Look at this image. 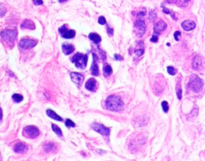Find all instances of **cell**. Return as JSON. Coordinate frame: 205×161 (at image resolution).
<instances>
[{
    "instance_id": "6da1fadb",
    "label": "cell",
    "mask_w": 205,
    "mask_h": 161,
    "mask_svg": "<svg viewBox=\"0 0 205 161\" xmlns=\"http://www.w3.org/2000/svg\"><path fill=\"white\" fill-rule=\"evenodd\" d=\"M106 108L112 111H119L123 109V102L120 97L116 96H110L107 98L105 103Z\"/></svg>"
},
{
    "instance_id": "7a4b0ae2",
    "label": "cell",
    "mask_w": 205,
    "mask_h": 161,
    "mask_svg": "<svg viewBox=\"0 0 205 161\" xmlns=\"http://www.w3.org/2000/svg\"><path fill=\"white\" fill-rule=\"evenodd\" d=\"M71 61L75 63V67L79 69H85L88 64V55L82 54V53H76L73 56Z\"/></svg>"
},
{
    "instance_id": "3957f363",
    "label": "cell",
    "mask_w": 205,
    "mask_h": 161,
    "mask_svg": "<svg viewBox=\"0 0 205 161\" xmlns=\"http://www.w3.org/2000/svg\"><path fill=\"white\" fill-rule=\"evenodd\" d=\"M188 87L194 92H200L204 87V80L196 75H192L188 83Z\"/></svg>"
},
{
    "instance_id": "277c9868",
    "label": "cell",
    "mask_w": 205,
    "mask_h": 161,
    "mask_svg": "<svg viewBox=\"0 0 205 161\" xmlns=\"http://www.w3.org/2000/svg\"><path fill=\"white\" fill-rule=\"evenodd\" d=\"M18 31L16 30H5L1 32V37L7 43H13L17 37Z\"/></svg>"
},
{
    "instance_id": "5b68a950",
    "label": "cell",
    "mask_w": 205,
    "mask_h": 161,
    "mask_svg": "<svg viewBox=\"0 0 205 161\" xmlns=\"http://www.w3.org/2000/svg\"><path fill=\"white\" fill-rule=\"evenodd\" d=\"M135 32L138 37H141L145 33L146 24L143 19H136L134 23Z\"/></svg>"
},
{
    "instance_id": "8992f818",
    "label": "cell",
    "mask_w": 205,
    "mask_h": 161,
    "mask_svg": "<svg viewBox=\"0 0 205 161\" xmlns=\"http://www.w3.org/2000/svg\"><path fill=\"white\" fill-rule=\"evenodd\" d=\"M23 136L30 139H35L39 136V131L35 126H27L23 129Z\"/></svg>"
},
{
    "instance_id": "52a82bcc",
    "label": "cell",
    "mask_w": 205,
    "mask_h": 161,
    "mask_svg": "<svg viewBox=\"0 0 205 161\" xmlns=\"http://www.w3.org/2000/svg\"><path fill=\"white\" fill-rule=\"evenodd\" d=\"M91 128L95 131L98 133L101 134L102 136H108L110 135V128H107L104 125L102 124H100V123H93L91 124Z\"/></svg>"
},
{
    "instance_id": "ba28073f",
    "label": "cell",
    "mask_w": 205,
    "mask_h": 161,
    "mask_svg": "<svg viewBox=\"0 0 205 161\" xmlns=\"http://www.w3.org/2000/svg\"><path fill=\"white\" fill-rule=\"evenodd\" d=\"M38 41L35 39H23L19 41V47L23 49H30L37 44Z\"/></svg>"
},
{
    "instance_id": "9c48e42d",
    "label": "cell",
    "mask_w": 205,
    "mask_h": 161,
    "mask_svg": "<svg viewBox=\"0 0 205 161\" xmlns=\"http://www.w3.org/2000/svg\"><path fill=\"white\" fill-rule=\"evenodd\" d=\"M60 35L64 39H73L75 36V30H68L67 26L63 25L59 29Z\"/></svg>"
},
{
    "instance_id": "30bf717a",
    "label": "cell",
    "mask_w": 205,
    "mask_h": 161,
    "mask_svg": "<svg viewBox=\"0 0 205 161\" xmlns=\"http://www.w3.org/2000/svg\"><path fill=\"white\" fill-rule=\"evenodd\" d=\"M71 79L75 85H77V87L79 88L80 86L82 85L84 80V76L82 75L81 73H78V72H71L70 74Z\"/></svg>"
},
{
    "instance_id": "8fae6325",
    "label": "cell",
    "mask_w": 205,
    "mask_h": 161,
    "mask_svg": "<svg viewBox=\"0 0 205 161\" xmlns=\"http://www.w3.org/2000/svg\"><path fill=\"white\" fill-rule=\"evenodd\" d=\"M167 28V23L164 22L163 20H160L158 21L157 23H155L154 25V27H153V32H154V35H156L158 36L159 35H160L161 33L165 30Z\"/></svg>"
},
{
    "instance_id": "7c38bea8",
    "label": "cell",
    "mask_w": 205,
    "mask_h": 161,
    "mask_svg": "<svg viewBox=\"0 0 205 161\" xmlns=\"http://www.w3.org/2000/svg\"><path fill=\"white\" fill-rule=\"evenodd\" d=\"M28 147L27 145L23 142H19L17 144H15L14 146V151L16 152V153H25L26 151H27Z\"/></svg>"
},
{
    "instance_id": "4fadbf2b",
    "label": "cell",
    "mask_w": 205,
    "mask_h": 161,
    "mask_svg": "<svg viewBox=\"0 0 205 161\" xmlns=\"http://www.w3.org/2000/svg\"><path fill=\"white\" fill-rule=\"evenodd\" d=\"M192 68L195 70H200L203 68L202 59L200 56H195L192 60Z\"/></svg>"
},
{
    "instance_id": "5bb4252c",
    "label": "cell",
    "mask_w": 205,
    "mask_h": 161,
    "mask_svg": "<svg viewBox=\"0 0 205 161\" xmlns=\"http://www.w3.org/2000/svg\"><path fill=\"white\" fill-rule=\"evenodd\" d=\"M93 63L92 65H91V73L92 74L93 76H98L100 75V71H99V67H98V63L97 62H95V59H96V56L95 54L93 53Z\"/></svg>"
},
{
    "instance_id": "9a60e30c",
    "label": "cell",
    "mask_w": 205,
    "mask_h": 161,
    "mask_svg": "<svg viewBox=\"0 0 205 161\" xmlns=\"http://www.w3.org/2000/svg\"><path fill=\"white\" fill-rule=\"evenodd\" d=\"M181 27L186 31H189V30H193L195 27V23L193 21L186 20L183 22L182 24H181Z\"/></svg>"
},
{
    "instance_id": "2e32d148",
    "label": "cell",
    "mask_w": 205,
    "mask_h": 161,
    "mask_svg": "<svg viewBox=\"0 0 205 161\" xmlns=\"http://www.w3.org/2000/svg\"><path fill=\"white\" fill-rule=\"evenodd\" d=\"M96 84L97 82L94 78L89 79L85 84V88L91 91H95L96 90Z\"/></svg>"
},
{
    "instance_id": "e0dca14e",
    "label": "cell",
    "mask_w": 205,
    "mask_h": 161,
    "mask_svg": "<svg viewBox=\"0 0 205 161\" xmlns=\"http://www.w3.org/2000/svg\"><path fill=\"white\" fill-rule=\"evenodd\" d=\"M62 49H63V52L65 54L66 56H68V55H70L71 53H72L75 50V47L72 44L63 43L62 45Z\"/></svg>"
},
{
    "instance_id": "ac0fdd59",
    "label": "cell",
    "mask_w": 205,
    "mask_h": 161,
    "mask_svg": "<svg viewBox=\"0 0 205 161\" xmlns=\"http://www.w3.org/2000/svg\"><path fill=\"white\" fill-rule=\"evenodd\" d=\"M22 29H30V30H34L35 28V25L34 22H32L30 19H25L21 24Z\"/></svg>"
},
{
    "instance_id": "d6986e66",
    "label": "cell",
    "mask_w": 205,
    "mask_h": 161,
    "mask_svg": "<svg viewBox=\"0 0 205 161\" xmlns=\"http://www.w3.org/2000/svg\"><path fill=\"white\" fill-rule=\"evenodd\" d=\"M56 149V147H55V144L53 143H51V142H48V143H46L44 145H43V150L47 153H50V152H53Z\"/></svg>"
},
{
    "instance_id": "ffe728a7",
    "label": "cell",
    "mask_w": 205,
    "mask_h": 161,
    "mask_svg": "<svg viewBox=\"0 0 205 161\" xmlns=\"http://www.w3.org/2000/svg\"><path fill=\"white\" fill-rule=\"evenodd\" d=\"M88 37H89V39H90L92 41V42H94L95 43H96V44H99V43L101 42V40H102L100 35L96 34V33H90L89 35H88Z\"/></svg>"
},
{
    "instance_id": "44dd1931",
    "label": "cell",
    "mask_w": 205,
    "mask_h": 161,
    "mask_svg": "<svg viewBox=\"0 0 205 161\" xmlns=\"http://www.w3.org/2000/svg\"><path fill=\"white\" fill-rule=\"evenodd\" d=\"M47 115H48L50 118L51 119H55V120H58V121H63V119L61 118L58 114H56L54 111H52V110H51V109H48V110H47Z\"/></svg>"
},
{
    "instance_id": "7402d4cb",
    "label": "cell",
    "mask_w": 205,
    "mask_h": 161,
    "mask_svg": "<svg viewBox=\"0 0 205 161\" xmlns=\"http://www.w3.org/2000/svg\"><path fill=\"white\" fill-rule=\"evenodd\" d=\"M111 73H112V68H111V67L110 65H108V64H106L104 66V68H103V75H104V76L108 77V76L111 75Z\"/></svg>"
},
{
    "instance_id": "603a6c76",
    "label": "cell",
    "mask_w": 205,
    "mask_h": 161,
    "mask_svg": "<svg viewBox=\"0 0 205 161\" xmlns=\"http://www.w3.org/2000/svg\"><path fill=\"white\" fill-rule=\"evenodd\" d=\"M51 128H52V130L55 131V133L58 136H59V137H62V136H63V132L61 131V129H60L59 127H58L57 125H55V124L52 123V124H51Z\"/></svg>"
},
{
    "instance_id": "cb8c5ba5",
    "label": "cell",
    "mask_w": 205,
    "mask_h": 161,
    "mask_svg": "<svg viewBox=\"0 0 205 161\" xmlns=\"http://www.w3.org/2000/svg\"><path fill=\"white\" fill-rule=\"evenodd\" d=\"M12 99L13 100L15 101V102H16V103H20L21 101H23V96H21L19 94H14L12 96Z\"/></svg>"
},
{
    "instance_id": "d4e9b609",
    "label": "cell",
    "mask_w": 205,
    "mask_h": 161,
    "mask_svg": "<svg viewBox=\"0 0 205 161\" xmlns=\"http://www.w3.org/2000/svg\"><path fill=\"white\" fill-rule=\"evenodd\" d=\"M176 94H177L178 99H181V98H182V90H181L180 83H178L177 85H176Z\"/></svg>"
},
{
    "instance_id": "484cf974",
    "label": "cell",
    "mask_w": 205,
    "mask_h": 161,
    "mask_svg": "<svg viewBox=\"0 0 205 161\" xmlns=\"http://www.w3.org/2000/svg\"><path fill=\"white\" fill-rule=\"evenodd\" d=\"M65 125L68 127V128H75V127L76 126V125H75V123H74L72 120L69 119H66Z\"/></svg>"
},
{
    "instance_id": "4316f807",
    "label": "cell",
    "mask_w": 205,
    "mask_h": 161,
    "mask_svg": "<svg viewBox=\"0 0 205 161\" xmlns=\"http://www.w3.org/2000/svg\"><path fill=\"white\" fill-rule=\"evenodd\" d=\"M161 105H162V108H163V111H164V112H168V108H169V106H168V102H167V101H163L162 103H161Z\"/></svg>"
},
{
    "instance_id": "83f0119b",
    "label": "cell",
    "mask_w": 205,
    "mask_h": 161,
    "mask_svg": "<svg viewBox=\"0 0 205 161\" xmlns=\"http://www.w3.org/2000/svg\"><path fill=\"white\" fill-rule=\"evenodd\" d=\"M7 13V8L3 4H0V16H3L5 15V14Z\"/></svg>"
},
{
    "instance_id": "f1b7e54d",
    "label": "cell",
    "mask_w": 205,
    "mask_h": 161,
    "mask_svg": "<svg viewBox=\"0 0 205 161\" xmlns=\"http://www.w3.org/2000/svg\"><path fill=\"white\" fill-rule=\"evenodd\" d=\"M145 15L146 10L143 8V11L142 10H140V12L137 14V19H143V16H145Z\"/></svg>"
},
{
    "instance_id": "f546056e",
    "label": "cell",
    "mask_w": 205,
    "mask_h": 161,
    "mask_svg": "<svg viewBox=\"0 0 205 161\" xmlns=\"http://www.w3.org/2000/svg\"><path fill=\"white\" fill-rule=\"evenodd\" d=\"M143 53H144V49H143V48H142V49L140 48V49H135V54L138 56V57L143 56Z\"/></svg>"
},
{
    "instance_id": "4dcf8cb0",
    "label": "cell",
    "mask_w": 205,
    "mask_h": 161,
    "mask_svg": "<svg viewBox=\"0 0 205 161\" xmlns=\"http://www.w3.org/2000/svg\"><path fill=\"white\" fill-rule=\"evenodd\" d=\"M168 74H170L171 76H174V75H175V73H176V70H175V69L173 67H168Z\"/></svg>"
},
{
    "instance_id": "1f68e13d",
    "label": "cell",
    "mask_w": 205,
    "mask_h": 161,
    "mask_svg": "<svg viewBox=\"0 0 205 161\" xmlns=\"http://www.w3.org/2000/svg\"><path fill=\"white\" fill-rule=\"evenodd\" d=\"M190 0H179V3H178V5L179 6H181V7H185V6L188 5V2H189Z\"/></svg>"
},
{
    "instance_id": "d6a6232c",
    "label": "cell",
    "mask_w": 205,
    "mask_h": 161,
    "mask_svg": "<svg viewBox=\"0 0 205 161\" xmlns=\"http://www.w3.org/2000/svg\"><path fill=\"white\" fill-rule=\"evenodd\" d=\"M98 22H99V23L101 24V25H105L106 24L105 18L103 17V16H100V17L99 18V19H98Z\"/></svg>"
},
{
    "instance_id": "836d02e7",
    "label": "cell",
    "mask_w": 205,
    "mask_h": 161,
    "mask_svg": "<svg viewBox=\"0 0 205 161\" xmlns=\"http://www.w3.org/2000/svg\"><path fill=\"white\" fill-rule=\"evenodd\" d=\"M155 17H156V13L154 12L153 10H151L149 13V19L151 20H153L154 19H155Z\"/></svg>"
},
{
    "instance_id": "e575fe53",
    "label": "cell",
    "mask_w": 205,
    "mask_h": 161,
    "mask_svg": "<svg viewBox=\"0 0 205 161\" xmlns=\"http://www.w3.org/2000/svg\"><path fill=\"white\" fill-rule=\"evenodd\" d=\"M180 35H181V32H180V31H179V30L175 31V34H174V38H175V40L179 41V39H180Z\"/></svg>"
},
{
    "instance_id": "d590c367",
    "label": "cell",
    "mask_w": 205,
    "mask_h": 161,
    "mask_svg": "<svg viewBox=\"0 0 205 161\" xmlns=\"http://www.w3.org/2000/svg\"><path fill=\"white\" fill-rule=\"evenodd\" d=\"M33 3H34V4L36 6H39V5H42L43 3V2L42 1V0H33Z\"/></svg>"
},
{
    "instance_id": "8d00e7d4",
    "label": "cell",
    "mask_w": 205,
    "mask_h": 161,
    "mask_svg": "<svg viewBox=\"0 0 205 161\" xmlns=\"http://www.w3.org/2000/svg\"><path fill=\"white\" fill-rule=\"evenodd\" d=\"M108 34L110 35V36H112L113 34H114V30H113L112 28L108 27Z\"/></svg>"
},
{
    "instance_id": "74e56055",
    "label": "cell",
    "mask_w": 205,
    "mask_h": 161,
    "mask_svg": "<svg viewBox=\"0 0 205 161\" xmlns=\"http://www.w3.org/2000/svg\"><path fill=\"white\" fill-rule=\"evenodd\" d=\"M114 57H115V60H123L122 56H120V55H118V54H115V56H114Z\"/></svg>"
},
{
    "instance_id": "f35d334b",
    "label": "cell",
    "mask_w": 205,
    "mask_h": 161,
    "mask_svg": "<svg viewBox=\"0 0 205 161\" xmlns=\"http://www.w3.org/2000/svg\"><path fill=\"white\" fill-rule=\"evenodd\" d=\"M157 41H158V36L153 35V36L152 37V39H151V42H154V43H156Z\"/></svg>"
},
{
    "instance_id": "ab89813d",
    "label": "cell",
    "mask_w": 205,
    "mask_h": 161,
    "mask_svg": "<svg viewBox=\"0 0 205 161\" xmlns=\"http://www.w3.org/2000/svg\"><path fill=\"white\" fill-rule=\"evenodd\" d=\"M163 12L165 13V14H170V10H169V9L164 7H163Z\"/></svg>"
},
{
    "instance_id": "60d3db41",
    "label": "cell",
    "mask_w": 205,
    "mask_h": 161,
    "mask_svg": "<svg viewBox=\"0 0 205 161\" xmlns=\"http://www.w3.org/2000/svg\"><path fill=\"white\" fill-rule=\"evenodd\" d=\"M166 1L169 3H175L177 2V0H166Z\"/></svg>"
},
{
    "instance_id": "b9f144b4",
    "label": "cell",
    "mask_w": 205,
    "mask_h": 161,
    "mask_svg": "<svg viewBox=\"0 0 205 161\" xmlns=\"http://www.w3.org/2000/svg\"><path fill=\"white\" fill-rule=\"evenodd\" d=\"M2 119H3V110L0 108V121L2 120Z\"/></svg>"
},
{
    "instance_id": "7bdbcfd3",
    "label": "cell",
    "mask_w": 205,
    "mask_h": 161,
    "mask_svg": "<svg viewBox=\"0 0 205 161\" xmlns=\"http://www.w3.org/2000/svg\"><path fill=\"white\" fill-rule=\"evenodd\" d=\"M59 3H63V2H64V1H67V0H59Z\"/></svg>"
},
{
    "instance_id": "ee69618b",
    "label": "cell",
    "mask_w": 205,
    "mask_h": 161,
    "mask_svg": "<svg viewBox=\"0 0 205 161\" xmlns=\"http://www.w3.org/2000/svg\"><path fill=\"white\" fill-rule=\"evenodd\" d=\"M0 161H2V160H1V157H0Z\"/></svg>"
}]
</instances>
